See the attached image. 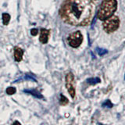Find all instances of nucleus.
I'll list each match as a JSON object with an SVG mask.
<instances>
[{
	"label": "nucleus",
	"mask_w": 125,
	"mask_h": 125,
	"mask_svg": "<svg viewBox=\"0 0 125 125\" xmlns=\"http://www.w3.org/2000/svg\"><path fill=\"white\" fill-rule=\"evenodd\" d=\"M86 81H87L88 84L93 85V84H96L98 83H99L100 79L99 77H92V78H88V79L86 80Z\"/></svg>",
	"instance_id": "9d476101"
},
{
	"label": "nucleus",
	"mask_w": 125,
	"mask_h": 125,
	"mask_svg": "<svg viewBox=\"0 0 125 125\" xmlns=\"http://www.w3.org/2000/svg\"><path fill=\"white\" fill-rule=\"evenodd\" d=\"M97 52L100 56H104L105 54H106L108 52V51L106 49H104L97 48Z\"/></svg>",
	"instance_id": "ddd939ff"
},
{
	"label": "nucleus",
	"mask_w": 125,
	"mask_h": 125,
	"mask_svg": "<svg viewBox=\"0 0 125 125\" xmlns=\"http://www.w3.org/2000/svg\"><path fill=\"white\" fill-rule=\"evenodd\" d=\"M95 6L92 0H64L60 15L65 23L74 26H86L93 17Z\"/></svg>",
	"instance_id": "f257e3e1"
},
{
	"label": "nucleus",
	"mask_w": 125,
	"mask_h": 125,
	"mask_svg": "<svg viewBox=\"0 0 125 125\" xmlns=\"http://www.w3.org/2000/svg\"><path fill=\"white\" fill-rule=\"evenodd\" d=\"M23 92H24L25 93H27V94H31V95L36 97L37 99H42L43 98V95H42V94L35 89H28V90L25 89V90H23Z\"/></svg>",
	"instance_id": "6e6552de"
},
{
	"label": "nucleus",
	"mask_w": 125,
	"mask_h": 125,
	"mask_svg": "<svg viewBox=\"0 0 125 125\" xmlns=\"http://www.w3.org/2000/svg\"><path fill=\"white\" fill-rule=\"evenodd\" d=\"M10 15L9 13H2V23H3V25H8L10 21Z\"/></svg>",
	"instance_id": "1a4fd4ad"
},
{
	"label": "nucleus",
	"mask_w": 125,
	"mask_h": 125,
	"mask_svg": "<svg viewBox=\"0 0 125 125\" xmlns=\"http://www.w3.org/2000/svg\"><path fill=\"white\" fill-rule=\"evenodd\" d=\"M113 103H111L110 101H109V99H107L106 101L105 102V103L103 104V107H108V108H112L113 107Z\"/></svg>",
	"instance_id": "4468645a"
},
{
	"label": "nucleus",
	"mask_w": 125,
	"mask_h": 125,
	"mask_svg": "<svg viewBox=\"0 0 125 125\" xmlns=\"http://www.w3.org/2000/svg\"><path fill=\"white\" fill-rule=\"evenodd\" d=\"M116 8V0H103L98 10L97 17L101 21H105L113 15Z\"/></svg>",
	"instance_id": "f03ea898"
},
{
	"label": "nucleus",
	"mask_w": 125,
	"mask_h": 125,
	"mask_svg": "<svg viewBox=\"0 0 125 125\" xmlns=\"http://www.w3.org/2000/svg\"><path fill=\"white\" fill-rule=\"evenodd\" d=\"M38 34V30L36 29V28H33L31 30V34L32 35V36H36Z\"/></svg>",
	"instance_id": "2eb2a0df"
},
{
	"label": "nucleus",
	"mask_w": 125,
	"mask_h": 125,
	"mask_svg": "<svg viewBox=\"0 0 125 125\" xmlns=\"http://www.w3.org/2000/svg\"><path fill=\"white\" fill-rule=\"evenodd\" d=\"M14 60L17 62H21L23 56V50L18 46L14 47Z\"/></svg>",
	"instance_id": "0eeeda50"
},
{
	"label": "nucleus",
	"mask_w": 125,
	"mask_h": 125,
	"mask_svg": "<svg viewBox=\"0 0 125 125\" xmlns=\"http://www.w3.org/2000/svg\"><path fill=\"white\" fill-rule=\"evenodd\" d=\"M49 31L42 28L40 31V37H39V41L42 44H46L49 41Z\"/></svg>",
	"instance_id": "423d86ee"
},
{
	"label": "nucleus",
	"mask_w": 125,
	"mask_h": 125,
	"mask_svg": "<svg viewBox=\"0 0 125 125\" xmlns=\"http://www.w3.org/2000/svg\"><path fill=\"white\" fill-rule=\"evenodd\" d=\"M24 78H25L26 80H31V81H35V82L37 81H36V79H35V78H34V77H33V76H31V75H26Z\"/></svg>",
	"instance_id": "dca6fc26"
},
{
	"label": "nucleus",
	"mask_w": 125,
	"mask_h": 125,
	"mask_svg": "<svg viewBox=\"0 0 125 125\" xmlns=\"http://www.w3.org/2000/svg\"><path fill=\"white\" fill-rule=\"evenodd\" d=\"M60 105H66V104L68 103V99H67V98L65 97L63 95H62V94H61V95H60Z\"/></svg>",
	"instance_id": "f8f14e48"
},
{
	"label": "nucleus",
	"mask_w": 125,
	"mask_h": 125,
	"mask_svg": "<svg viewBox=\"0 0 125 125\" xmlns=\"http://www.w3.org/2000/svg\"><path fill=\"white\" fill-rule=\"evenodd\" d=\"M6 92L7 95H13V94H15L16 92H17V89H16L15 87H9V88H6Z\"/></svg>",
	"instance_id": "9b49d317"
},
{
	"label": "nucleus",
	"mask_w": 125,
	"mask_h": 125,
	"mask_svg": "<svg viewBox=\"0 0 125 125\" xmlns=\"http://www.w3.org/2000/svg\"><path fill=\"white\" fill-rule=\"evenodd\" d=\"M120 25V20L116 16H111L110 17L105 20L103 23V29L106 33H111L118 29Z\"/></svg>",
	"instance_id": "7ed1b4c3"
},
{
	"label": "nucleus",
	"mask_w": 125,
	"mask_h": 125,
	"mask_svg": "<svg viewBox=\"0 0 125 125\" xmlns=\"http://www.w3.org/2000/svg\"><path fill=\"white\" fill-rule=\"evenodd\" d=\"M74 77L72 73H68L66 76V87L69 94L72 98L75 97V88H74Z\"/></svg>",
	"instance_id": "39448f33"
},
{
	"label": "nucleus",
	"mask_w": 125,
	"mask_h": 125,
	"mask_svg": "<svg viewBox=\"0 0 125 125\" xmlns=\"http://www.w3.org/2000/svg\"><path fill=\"white\" fill-rule=\"evenodd\" d=\"M67 42L70 46H71L72 48H77L83 42V35L81 33V31H76L69 35Z\"/></svg>",
	"instance_id": "20e7f679"
}]
</instances>
